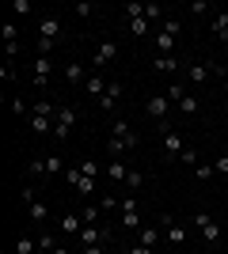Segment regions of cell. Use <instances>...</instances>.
<instances>
[{"label": "cell", "instance_id": "cell-1", "mask_svg": "<svg viewBox=\"0 0 228 254\" xmlns=\"http://www.w3.org/2000/svg\"><path fill=\"white\" fill-rule=\"evenodd\" d=\"M110 137L114 140H122V144H126V148H137V133H133V126L130 122H126V118H114V126H110Z\"/></svg>", "mask_w": 228, "mask_h": 254}, {"label": "cell", "instance_id": "cell-2", "mask_svg": "<svg viewBox=\"0 0 228 254\" xmlns=\"http://www.w3.org/2000/svg\"><path fill=\"white\" fill-rule=\"evenodd\" d=\"M194 224L202 228V235H206V243H221V224L209 216V212H198L194 216Z\"/></svg>", "mask_w": 228, "mask_h": 254}, {"label": "cell", "instance_id": "cell-3", "mask_svg": "<svg viewBox=\"0 0 228 254\" xmlns=\"http://www.w3.org/2000/svg\"><path fill=\"white\" fill-rule=\"evenodd\" d=\"M114 61H118V42H99L95 46V68H107Z\"/></svg>", "mask_w": 228, "mask_h": 254}, {"label": "cell", "instance_id": "cell-4", "mask_svg": "<svg viewBox=\"0 0 228 254\" xmlns=\"http://www.w3.org/2000/svg\"><path fill=\"white\" fill-rule=\"evenodd\" d=\"M163 148H167V156H183L186 152V144H183V133H179V129H163Z\"/></svg>", "mask_w": 228, "mask_h": 254}, {"label": "cell", "instance_id": "cell-5", "mask_svg": "<svg viewBox=\"0 0 228 254\" xmlns=\"http://www.w3.org/2000/svg\"><path fill=\"white\" fill-rule=\"evenodd\" d=\"M80 243H84V247H99V243H107V228L84 224V228H80Z\"/></svg>", "mask_w": 228, "mask_h": 254}, {"label": "cell", "instance_id": "cell-6", "mask_svg": "<svg viewBox=\"0 0 228 254\" xmlns=\"http://www.w3.org/2000/svg\"><path fill=\"white\" fill-rule=\"evenodd\" d=\"M167 110H171V103H167V95H152L149 103H145V114H149V118H160V122H163V118H167Z\"/></svg>", "mask_w": 228, "mask_h": 254}, {"label": "cell", "instance_id": "cell-7", "mask_svg": "<svg viewBox=\"0 0 228 254\" xmlns=\"http://www.w3.org/2000/svg\"><path fill=\"white\" fill-rule=\"evenodd\" d=\"M50 68H54V64H50V57H34V64H31V80H34V87H46V76H50Z\"/></svg>", "mask_w": 228, "mask_h": 254}, {"label": "cell", "instance_id": "cell-8", "mask_svg": "<svg viewBox=\"0 0 228 254\" xmlns=\"http://www.w3.org/2000/svg\"><path fill=\"white\" fill-rule=\"evenodd\" d=\"M107 80H103V72H95V76H87V84H84V91H87V95H95V99H103V95H107Z\"/></svg>", "mask_w": 228, "mask_h": 254}, {"label": "cell", "instance_id": "cell-9", "mask_svg": "<svg viewBox=\"0 0 228 254\" xmlns=\"http://www.w3.org/2000/svg\"><path fill=\"white\" fill-rule=\"evenodd\" d=\"M80 228H84V220L73 216V212H65V216L57 220V232H65V235H80Z\"/></svg>", "mask_w": 228, "mask_h": 254}, {"label": "cell", "instance_id": "cell-10", "mask_svg": "<svg viewBox=\"0 0 228 254\" xmlns=\"http://www.w3.org/2000/svg\"><path fill=\"white\" fill-rule=\"evenodd\" d=\"M118 99H122V84H110V87H107V95L99 99V110H107V114H110V110L118 106Z\"/></svg>", "mask_w": 228, "mask_h": 254}, {"label": "cell", "instance_id": "cell-11", "mask_svg": "<svg viewBox=\"0 0 228 254\" xmlns=\"http://www.w3.org/2000/svg\"><path fill=\"white\" fill-rule=\"evenodd\" d=\"M175 106H179V114H186V118H194L198 110H202V103H198L194 95H183V99H179V103H175Z\"/></svg>", "mask_w": 228, "mask_h": 254}, {"label": "cell", "instance_id": "cell-12", "mask_svg": "<svg viewBox=\"0 0 228 254\" xmlns=\"http://www.w3.org/2000/svg\"><path fill=\"white\" fill-rule=\"evenodd\" d=\"M31 129H34V133H50V137H54V118L31 114Z\"/></svg>", "mask_w": 228, "mask_h": 254}, {"label": "cell", "instance_id": "cell-13", "mask_svg": "<svg viewBox=\"0 0 228 254\" xmlns=\"http://www.w3.org/2000/svg\"><path fill=\"white\" fill-rule=\"evenodd\" d=\"M175 68H179V61L171 53H156V72H175Z\"/></svg>", "mask_w": 228, "mask_h": 254}, {"label": "cell", "instance_id": "cell-14", "mask_svg": "<svg viewBox=\"0 0 228 254\" xmlns=\"http://www.w3.org/2000/svg\"><path fill=\"white\" fill-rule=\"evenodd\" d=\"M65 80H69V84H87L84 68H80V64H76V61H69V68H65Z\"/></svg>", "mask_w": 228, "mask_h": 254}, {"label": "cell", "instance_id": "cell-15", "mask_svg": "<svg viewBox=\"0 0 228 254\" xmlns=\"http://www.w3.org/2000/svg\"><path fill=\"white\" fill-rule=\"evenodd\" d=\"M126 175H130V167H126V163H118V159H114V163H107V179L126 182Z\"/></svg>", "mask_w": 228, "mask_h": 254}, {"label": "cell", "instance_id": "cell-16", "mask_svg": "<svg viewBox=\"0 0 228 254\" xmlns=\"http://www.w3.org/2000/svg\"><path fill=\"white\" fill-rule=\"evenodd\" d=\"M38 251V239H31V235H19L15 239V254H34Z\"/></svg>", "mask_w": 228, "mask_h": 254}, {"label": "cell", "instance_id": "cell-17", "mask_svg": "<svg viewBox=\"0 0 228 254\" xmlns=\"http://www.w3.org/2000/svg\"><path fill=\"white\" fill-rule=\"evenodd\" d=\"M130 23V34L133 38H145V34H149V19H145V15H137V19H126Z\"/></svg>", "mask_w": 228, "mask_h": 254}, {"label": "cell", "instance_id": "cell-18", "mask_svg": "<svg viewBox=\"0 0 228 254\" xmlns=\"http://www.w3.org/2000/svg\"><path fill=\"white\" fill-rule=\"evenodd\" d=\"M213 34H217L221 42H228V11H221L217 19H213Z\"/></svg>", "mask_w": 228, "mask_h": 254}, {"label": "cell", "instance_id": "cell-19", "mask_svg": "<svg viewBox=\"0 0 228 254\" xmlns=\"http://www.w3.org/2000/svg\"><path fill=\"white\" fill-rule=\"evenodd\" d=\"M65 167L69 163L61 156H46V175H65Z\"/></svg>", "mask_w": 228, "mask_h": 254}, {"label": "cell", "instance_id": "cell-20", "mask_svg": "<svg viewBox=\"0 0 228 254\" xmlns=\"http://www.w3.org/2000/svg\"><path fill=\"white\" fill-rule=\"evenodd\" d=\"M54 122H61V126L73 129L76 126V110H73V106H57V118H54Z\"/></svg>", "mask_w": 228, "mask_h": 254}, {"label": "cell", "instance_id": "cell-21", "mask_svg": "<svg viewBox=\"0 0 228 254\" xmlns=\"http://www.w3.org/2000/svg\"><path fill=\"white\" fill-rule=\"evenodd\" d=\"M27 212H31V220H38V224H46V220H50V209H46L42 201H34V205H27Z\"/></svg>", "mask_w": 228, "mask_h": 254}, {"label": "cell", "instance_id": "cell-22", "mask_svg": "<svg viewBox=\"0 0 228 254\" xmlns=\"http://www.w3.org/2000/svg\"><path fill=\"white\" fill-rule=\"evenodd\" d=\"M209 72H213L209 64H190V80H194V84H206V80H209Z\"/></svg>", "mask_w": 228, "mask_h": 254}, {"label": "cell", "instance_id": "cell-23", "mask_svg": "<svg viewBox=\"0 0 228 254\" xmlns=\"http://www.w3.org/2000/svg\"><path fill=\"white\" fill-rule=\"evenodd\" d=\"M73 190L80 193V197H87V193H95V179H87V175H80V182H76Z\"/></svg>", "mask_w": 228, "mask_h": 254}, {"label": "cell", "instance_id": "cell-24", "mask_svg": "<svg viewBox=\"0 0 228 254\" xmlns=\"http://www.w3.org/2000/svg\"><path fill=\"white\" fill-rule=\"evenodd\" d=\"M160 243V228H141V247H156Z\"/></svg>", "mask_w": 228, "mask_h": 254}, {"label": "cell", "instance_id": "cell-25", "mask_svg": "<svg viewBox=\"0 0 228 254\" xmlns=\"http://www.w3.org/2000/svg\"><path fill=\"white\" fill-rule=\"evenodd\" d=\"M156 46H160V53H171L175 50V38H171V34H163V31H156Z\"/></svg>", "mask_w": 228, "mask_h": 254}, {"label": "cell", "instance_id": "cell-26", "mask_svg": "<svg viewBox=\"0 0 228 254\" xmlns=\"http://www.w3.org/2000/svg\"><path fill=\"white\" fill-rule=\"evenodd\" d=\"M76 167H80V175H87V179H95V175H99V163H95V159H80Z\"/></svg>", "mask_w": 228, "mask_h": 254}, {"label": "cell", "instance_id": "cell-27", "mask_svg": "<svg viewBox=\"0 0 228 254\" xmlns=\"http://www.w3.org/2000/svg\"><path fill=\"white\" fill-rule=\"evenodd\" d=\"M126 186H130V190H141V186H145V175L130 167V175H126Z\"/></svg>", "mask_w": 228, "mask_h": 254}, {"label": "cell", "instance_id": "cell-28", "mask_svg": "<svg viewBox=\"0 0 228 254\" xmlns=\"http://www.w3.org/2000/svg\"><path fill=\"white\" fill-rule=\"evenodd\" d=\"M160 31H163V34H171V38H179L183 23H179V19H163V23H160Z\"/></svg>", "mask_w": 228, "mask_h": 254}, {"label": "cell", "instance_id": "cell-29", "mask_svg": "<svg viewBox=\"0 0 228 254\" xmlns=\"http://www.w3.org/2000/svg\"><path fill=\"white\" fill-rule=\"evenodd\" d=\"M145 19H156V23H163V8H160V4H145Z\"/></svg>", "mask_w": 228, "mask_h": 254}, {"label": "cell", "instance_id": "cell-30", "mask_svg": "<svg viewBox=\"0 0 228 254\" xmlns=\"http://www.w3.org/2000/svg\"><path fill=\"white\" fill-rule=\"evenodd\" d=\"M167 239H171V243H183V239H186V228H183V224H171V228H167Z\"/></svg>", "mask_w": 228, "mask_h": 254}, {"label": "cell", "instance_id": "cell-31", "mask_svg": "<svg viewBox=\"0 0 228 254\" xmlns=\"http://www.w3.org/2000/svg\"><path fill=\"white\" fill-rule=\"evenodd\" d=\"M38 251L54 254V251H57V239H54V235H38Z\"/></svg>", "mask_w": 228, "mask_h": 254}, {"label": "cell", "instance_id": "cell-32", "mask_svg": "<svg viewBox=\"0 0 228 254\" xmlns=\"http://www.w3.org/2000/svg\"><path fill=\"white\" fill-rule=\"evenodd\" d=\"M122 224H126V228H141V212H122Z\"/></svg>", "mask_w": 228, "mask_h": 254}, {"label": "cell", "instance_id": "cell-33", "mask_svg": "<svg viewBox=\"0 0 228 254\" xmlns=\"http://www.w3.org/2000/svg\"><path fill=\"white\" fill-rule=\"evenodd\" d=\"M194 175H198L202 182H206V179H213L217 171H213V163H198V167H194Z\"/></svg>", "mask_w": 228, "mask_h": 254}, {"label": "cell", "instance_id": "cell-34", "mask_svg": "<svg viewBox=\"0 0 228 254\" xmlns=\"http://www.w3.org/2000/svg\"><path fill=\"white\" fill-rule=\"evenodd\" d=\"M80 220H84V224H95L99 220V209H95V205H87V209L80 212Z\"/></svg>", "mask_w": 228, "mask_h": 254}, {"label": "cell", "instance_id": "cell-35", "mask_svg": "<svg viewBox=\"0 0 228 254\" xmlns=\"http://www.w3.org/2000/svg\"><path fill=\"white\" fill-rule=\"evenodd\" d=\"M27 175H31V179H34V175H46V159H31V167H27Z\"/></svg>", "mask_w": 228, "mask_h": 254}, {"label": "cell", "instance_id": "cell-36", "mask_svg": "<svg viewBox=\"0 0 228 254\" xmlns=\"http://www.w3.org/2000/svg\"><path fill=\"white\" fill-rule=\"evenodd\" d=\"M19 38V27L15 23H4V42H15Z\"/></svg>", "mask_w": 228, "mask_h": 254}, {"label": "cell", "instance_id": "cell-37", "mask_svg": "<svg viewBox=\"0 0 228 254\" xmlns=\"http://www.w3.org/2000/svg\"><path fill=\"white\" fill-rule=\"evenodd\" d=\"M76 15H80V19H87V15H91V11H95V8H91V4H87V0H80V4H76Z\"/></svg>", "mask_w": 228, "mask_h": 254}, {"label": "cell", "instance_id": "cell-38", "mask_svg": "<svg viewBox=\"0 0 228 254\" xmlns=\"http://www.w3.org/2000/svg\"><path fill=\"white\" fill-rule=\"evenodd\" d=\"M190 11H194V15H206V11H213V8H209V0H194Z\"/></svg>", "mask_w": 228, "mask_h": 254}, {"label": "cell", "instance_id": "cell-39", "mask_svg": "<svg viewBox=\"0 0 228 254\" xmlns=\"http://www.w3.org/2000/svg\"><path fill=\"white\" fill-rule=\"evenodd\" d=\"M107 152H110V156H114V159H118V156H122V152H126V144H122V140H114V137H110V144H107Z\"/></svg>", "mask_w": 228, "mask_h": 254}, {"label": "cell", "instance_id": "cell-40", "mask_svg": "<svg viewBox=\"0 0 228 254\" xmlns=\"http://www.w3.org/2000/svg\"><path fill=\"white\" fill-rule=\"evenodd\" d=\"M179 163H186V167H194V163H198V152H194V148H186L183 156H179Z\"/></svg>", "mask_w": 228, "mask_h": 254}, {"label": "cell", "instance_id": "cell-41", "mask_svg": "<svg viewBox=\"0 0 228 254\" xmlns=\"http://www.w3.org/2000/svg\"><path fill=\"white\" fill-rule=\"evenodd\" d=\"M122 212H141V205H137V197H133V193L122 201Z\"/></svg>", "mask_w": 228, "mask_h": 254}, {"label": "cell", "instance_id": "cell-42", "mask_svg": "<svg viewBox=\"0 0 228 254\" xmlns=\"http://www.w3.org/2000/svg\"><path fill=\"white\" fill-rule=\"evenodd\" d=\"M11 11H15V15H27V11H31V0H15V4H11Z\"/></svg>", "mask_w": 228, "mask_h": 254}, {"label": "cell", "instance_id": "cell-43", "mask_svg": "<svg viewBox=\"0 0 228 254\" xmlns=\"http://www.w3.org/2000/svg\"><path fill=\"white\" fill-rule=\"evenodd\" d=\"M19 197H23V205H34V186H23Z\"/></svg>", "mask_w": 228, "mask_h": 254}, {"label": "cell", "instance_id": "cell-44", "mask_svg": "<svg viewBox=\"0 0 228 254\" xmlns=\"http://www.w3.org/2000/svg\"><path fill=\"white\" fill-rule=\"evenodd\" d=\"M65 179H69V186H76L80 182V167H65Z\"/></svg>", "mask_w": 228, "mask_h": 254}, {"label": "cell", "instance_id": "cell-45", "mask_svg": "<svg viewBox=\"0 0 228 254\" xmlns=\"http://www.w3.org/2000/svg\"><path fill=\"white\" fill-rule=\"evenodd\" d=\"M213 171H217V175H228V156H217V163H213Z\"/></svg>", "mask_w": 228, "mask_h": 254}, {"label": "cell", "instance_id": "cell-46", "mask_svg": "<svg viewBox=\"0 0 228 254\" xmlns=\"http://www.w3.org/2000/svg\"><path fill=\"white\" fill-rule=\"evenodd\" d=\"M186 95V91H183V87H179V84H171V87H167V99H175V103H179V99H183Z\"/></svg>", "mask_w": 228, "mask_h": 254}, {"label": "cell", "instance_id": "cell-47", "mask_svg": "<svg viewBox=\"0 0 228 254\" xmlns=\"http://www.w3.org/2000/svg\"><path fill=\"white\" fill-rule=\"evenodd\" d=\"M54 137H57V140H65V137H69V126H61V122H54Z\"/></svg>", "mask_w": 228, "mask_h": 254}, {"label": "cell", "instance_id": "cell-48", "mask_svg": "<svg viewBox=\"0 0 228 254\" xmlns=\"http://www.w3.org/2000/svg\"><path fill=\"white\" fill-rule=\"evenodd\" d=\"M103 209H122V201H118V197H110V193H107V197H103Z\"/></svg>", "mask_w": 228, "mask_h": 254}, {"label": "cell", "instance_id": "cell-49", "mask_svg": "<svg viewBox=\"0 0 228 254\" xmlns=\"http://www.w3.org/2000/svg\"><path fill=\"white\" fill-rule=\"evenodd\" d=\"M130 254H152V247H141V243H137V247H130Z\"/></svg>", "mask_w": 228, "mask_h": 254}, {"label": "cell", "instance_id": "cell-50", "mask_svg": "<svg viewBox=\"0 0 228 254\" xmlns=\"http://www.w3.org/2000/svg\"><path fill=\"white\" fill-rule=\"evenodd\" d=\"M84 254H103V243L99 247H84Z\"/></svg>", "mask_w": 228, "mask_h": 254}, {"label": "cell", "instance_id": "cell-51", "mask_svg": "<svg viewBox=\"0 0 228 254\" xmlns=\"http://www.w3.org/2000/svg\"><path fill=\"white\" fill-rule=\"evenodd\" d=\"M225 91H228V76H225Z\"/></svg>", "mask_w": 228, "mask_h": 254}, {"label": "cell", "instance_id": "cell-52", "mask_svg": "<svg viewBox=\"0 0 228 254\" xmlns=\"http://www.w3.org/2000/svg\"><path fill=\"white\" fill-rule=\"evenodd\" d=\"M206 254H217V251H206Z\"/></svg>", "mask_w": 228, "mask_h": 254}, {"label": "cell", "instance_id": "cell-53", "mask_svg": "<svg viewBox=\"0 0 228 254\" xmlns=\"http://www.w3.org/2000/svg\"><path fill=\"white\" fill-rule=\"evenodd\" d=\"M4 254H8V251H4Z\"/></svg>", "mask_w": 228, "mask_h": 254}]
</instances>
